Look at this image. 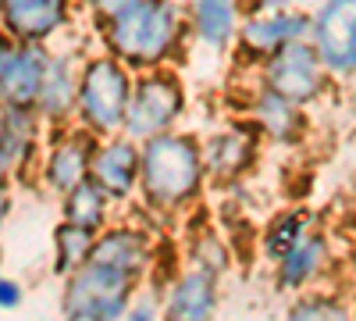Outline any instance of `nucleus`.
Segmentation results:
<instances>
[{"instance_id":"f257e3e1","label":"nucleus","mask_w":356,"mask_h":321,"mask_svg":"<svg viewBox=\"0 0 356 321\" xmlns=\"http://www.w3.org/2000/svg\"><path fill=\"white\" fill-rule=\"evenodd\" d=\"M107 47L118 61L132 68H154L175 47L178 36V11L171 0H139L122 15L107 18Z\"/></svg>"},{"instance_id":"f03ea898","label":"nucleus","mask_w":356,"mask_h":321,"mask_svg":"<svg viewBox=\"0 0 356 321\" xmlns=\"http://www.w3.org/2000/svg\"><path fill=\"white\" fill-rule=\"evenodd\" d=\"M203 154L189 136H154L143 143V175L139 182L154 208H182L200 193Z\"/></svg>"},{"instance_id":"7ed1b4c3","label":"nucleus","mask_w":356,"mask_h":321,"mask_svg":"<svg viewBox=\"0 0 356 321\" xmlns=\"http://www.w3.org/2000/svg\"><path fill=\"white\" fill-rule=\"evenodd\" d=\"M132 279L122 268L89 260L65 285V318L68 321H118L129 307Z\"/></svg>"},{"instance_id":"20e7f679","label":"nucleus","mask_w":356,"mask_h":321,"mask_svg":"<svg viewBox=\"0 0 356 321\" xmlns=\"http://www.w3.org/2000/svg\"><path fill=\"white\" fill-rule=\"evenodd\" d=\"M132 90L125 68L104 57V61H89L82 68L79 82V114L89 132H114L125 129V114L132 104Z\"/></svg>"},{"instance_id":"39448f33","label":"nucleus","mask_w":356,"mask_h":321,"mask_svg":"<svg viewBox=\"0 0 356 321\" xmlns=\"http://www.w3.org/2000/svg\"><path fill=\"white\" fill-rule=\"evenodd\" d=\"M178 111H182V86H178V79L164 75V72H150L146 79H139L136 90H132V104H129V114H125V132L136 143L164 136L168 125L178 118Z\"/></svg>"},{"instance_id":"423d86ee","label":"nucleus","mask_w":356,"mask_h":321,"mask_svg":"<svg viewBox=\"0 0 356 321\" xmlns=\"http://www.w3.org/2000/svg\"><path fill=\"white\" fill-rule=\"evenodd\" d=\"M264 86L275 90L278 97L292 100V104H310L321 86H324V61L314 47V40H296L289 47H282L278 54L267 57L264 65Z\"/></svg>"},{"instance_id":"0eeeda50","label":"nucleus","mask_w":356,"mask_h":321,"mask_svg":"<svg viewBox=\"0 0 356 321\" xmlns=\"http://www.w3.org/2000/svg\"><path fill=\"white\" fill-rule=\"evenodd\" d=\"M54 57L43 50V43H4L0 50V90H4V107H40V93Z\"/></svg>"},{"instance_id":"6e6552de","label":"nucleus","mask_w":356,"mask_h":321,"mask_svg":"<svg viewBox=\"0 0 356 321\" xmlns=\"http://www.w3.org/2000/svg\"><path fill=\"white\" fill-rule=\"evenodd\" d=\"M310 33L324 68L335 75H356V0H324Z\"/></svg>"},{"instance_id":"1a4fd4ad","label":"nucleus","mask_w":356,"mask_h":321,"mask_svg":"<svg viewBox=\"0 0 356 321\" xmlns=\"http://www.w3.org/2000/svg\"><path fill=\"white\" fill-rule=\"evenodd\" d=\"M68 18V0H4V29L18 43H43Z\"/></svg>"},{"instance_id":"9d476101","label":"nucleus","mask_w":356,"mask_h":321,"mask_svg":"<svg viewBox=\"0 0 356 321\" xmlns=\"http://www.w3.org/2000/svg\"><path fill=\"white\" fill-rule=\"evenodd\" d=\"M307 29H314V22L300 11H271V15H253L243 25V47L257 57H271L282 47L296 43L307 36Z\"/></svg>"},{"instance_id":"9b49d317","label":"nucleus","mask_w":356,"mask_h":321,"mask_svg":"<svg viewBox=\"0 0 356 321\" xmlns=\"http://www.w3.org/2000/svg\"><path fill=\"white\" fill-rule=\"evenodd\" d=\"M143 175V150L136 147V139H111L93 154V179L111 193V196H129Z\"/></svg>"},{"instance_id":"f8f14e48","label":"nucleus","mask_w":356,"mask_h":321,"mask_svg":"<svg viewBox=\"0 0 356 321\" xmlns=\"http://www.w3.org/2000/svg\"><path fill=\"white\" fill-rule=\"evenodd\" d=\"M93 139L89 136H65L47 157V182L61 193H72L75 186L93 179Z\"/></svg>"},{"instance_id":"ddd939ff","label":"nucleus","mask_w":356,"mask_h":321,"mask_svg":"<svg viewBox=\"0 0 356 321\" xmlns=\"http://www.w3.org/2000/svg\"><path fill=\"white\" fill-rule=\"evenodd\" d=\"M214 279L207 272H193L178 279L168 300V321H211L214 314Z\"/></svg>"},{"instance_id":"4468645a","label":"nucleus","mask_w":356,"mask_h":321,"mask_svg":"<svg viewBox=\"0 0 356 321\" xmlns=\"http://www.w3.org/2000/svg\"><path fill=\"white\" fill-rule=\"evenodd\" d=\"M36 147V122L29 107H4V125H0V164L4 175L18 171Z\"/></svg>"},{"instance_id":"2eb2a0df","label":"nucleus","mask_w":356,"mask_h":321,"mask_svg":"<svg viewBox=\"0 0 356 321\" xmlns=\"http://www.w3.org/2000/svg\"><path fill=\"white\" fill-rule=\"evenodd\" d=\"M79 82H82V75H75L72 57H54L47 82H43V93H40V111L47 118H65L72 107H79Z\"/></svg>"},{"instance_id":"dca6fc26","label":"nucleus","mask_w":356,"mask_h":321,"mask_svg":"<svg viewBox=\"0 0 356 321\" xmlns=\"http://www.w3.org/2000/svg\"><path fill=\"white\" fill-rule=\"evenodd\" d=\"M250 154H253V143L246 132L239 129H232V132H221L214 136L211 143H207V150H203V164L207 171L214 175V179H235L246 164H250Z\"/></svg>"},{"instance_id":"f3484780","label":"nucleus","mask_w":356,"mask_h":321,"mask_svg":"<svg viewBox=\"0 0 356 321\" xmlns=\"http://www.w3.org/2000/svg\"><path fill=\"white\" fill-rule=\"evenodd\" d=\"M93 260H100V265H111V268H122V272H129V275H139L143 265H146V240L139 236V232L114 228V232H107L104 240H97Z\"/></svg>"},{"instance_id":"a211bd4d","label":"nucleus","mask_w":356,"mask_h":321,"mask_svg":"<svg viewBox=\"0 0 356 321\" xmlns=\"http://www.w3.org/2000/svg\"><path fill=\"white\" fill-rule=\"evenodd\" d=\"M193 22H196V36L207 47H228L235 36V0H196L193 8Z\"/></svg>"},{"instance_id":"6ab92c4d","label":"nucleus","mask_w":356,"mask_h":321,"mask_svg":"<svg viewBox=\"0 0 356 321\" xmlns=\"http://www.w3.org/2000/svg\"><path fill=\"white\" fill-rule=\"evenodd\" d=\"M257 122L271 132L275 139H296L300 136V104H292L285 97H278L275 90H264L257 93Z\"/></svg>"},{"instance_id":"aec40b11","label":"nucleus","mask_w":356,"mask_h":321,"mask_svg":"<svg viewBox=\"0 0 356 321\" xmlns=\"http://www.w3.org/2000/svg\"><path fill=\"white\" fill-rule=\"evenodd\" d=\"M97 240H93V228H82L75 221H65L57 228V272L61 275H75L79 268H86L93 260Z\"/></svg>"},{"instance_id":"412c9836","label":"nucleus","mask_w":356,"mask_h":321,"mask_svg":"<svg viewBox=\"0 0 356 321\" xmlns=\"http://www.w3.org/2000/svg\"><path fill=\"white\" fill-rule=\"evenodd\" d=\"M107 189L97 182V179H89L82 186H75L72 193H65V218L82 225V228H97L104 225V214H107Z\"/></svg>"},{"instance_id":"4be33fe9","label":"nucleus","mask_w":356,"mask_h":321,"mask_svg":"<svg viewBox=\"0 0 356 321\" xmlns=\"http://www.w3.org/2000/svg\"><path fill=\"white\" fill-rule=\"evenodd\" d=\"M324 260V240L321 236H303L285 257H282V282L285 285H303L317 275Z\"/></svg>"},{"instance_id":"5701e85b","label":"nucleus","mask_w":356,"mask_h":321,"mask_svg":"<svg viewBox=\"0 0 356 321\" xmlns=\"http://www.w3.org/2000/svg\"><path fill=\"white\" fill-rule=\"evenodd\" d=\"M303 236H307V232H303V218L300 214H285V218H278L271 225V232H267V253L285 257Z\"/></svg>"},{"instance_id":"b1692460","label":"nucleus","mask_w":356,"mask_h":321,"mask_svg":"<svg viewBox=\"0 0 356 321\" xmlns=\"http://www.w3.org/2000/svg\"><path fill=\"white\" fill-rule=\"evenodd\" d=\"M289 321H349V318L335 300H303L300 307H292Z\"/></svg>"},{"instance_id":"393cba45","label":"nucleus","mask_w":356,"mask_h":321,"mask_svg":"<svg viewBox=\"0 0 356 321\" xmlns=\"http://www.w3.org/2000/svg\"><path fill=\"white\" fill-rule=\"evenodd\" d=\"M93 4V11L107 22V18H114V15H122L125 8H132V4H139V0H89Z\"/></svg>"},{"instance_id":"a878e982","label":"nucleus","mask_w":356,"mask_h":321,"mask_svg":"<svg viewBox=\"0 0 356 321\" xmlns=\"http://www.w3.org/2000/svg\"><path fill=\"white\" fill-rule=\"evenodd\" d=\"M246 15H271V11H285V0H243Z\"/></svg>"},{"instance_id":"bb28decb","label":"nucleus","mask_w":356,"mask_h":321,"mask_svg":"<svg viewBox=\"0 0 356 321\" xmlns=\"http://www.w3.org/2000/svg\"><path fill=\"white\" fill-rule=\"evenodd\" d=\"M0 289H4V307H18V300H22V289H18L11 279H4V285H0Z\"/></svg>"},{"instance_id":"cd10ccee","label":"nucleus","mask_w":356,"mask_h":321,"mask_svg":"<svg viewBox=\"0 0 356 321\" xmlns=\"http://www.w3.org/2000/svg\"><path fill=\"white\" fill-rule=\"evenodd\" d=\"M129 321H157V318H154V307L150 304H139L136 311H129Z\"/></svg>"}]
</instances>
